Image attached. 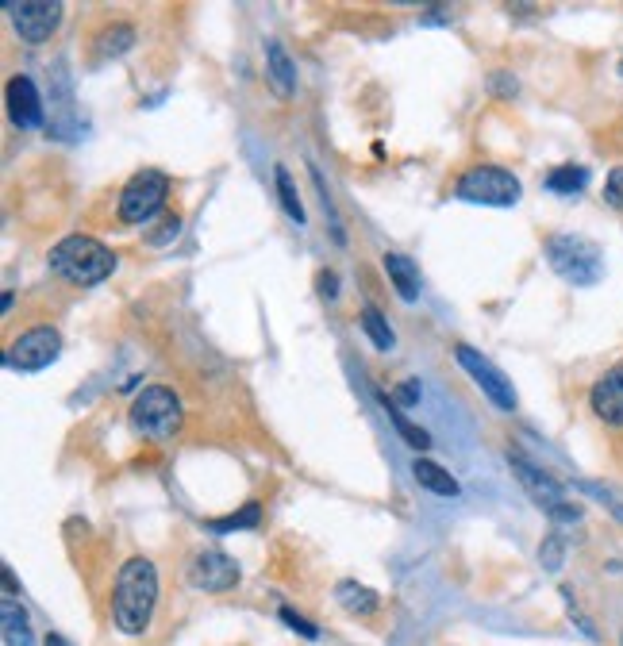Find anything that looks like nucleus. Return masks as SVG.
Masks as SVG:
<instances>
[{
  "mask_svg": "<svg viewBox=\"0 0 623 646\" xmlns=\"http://www.w3.org/2000/svg\"><path fill=\"white\" fill-rule=\"evenodd\" d=\"M158 608V570L150 558H127L112 585V623L124 635H143Z\"/></svg>",
  "mask_w": 623,
  "mask_h": 646,
  "instance_id": "nucleus-1",
  "label": "nucleus"
},
{
  "mask_svg": "<svg viewBox=\"0 0 623 646\" xmlns=\"http://www.w3.org/2000/svg\"><path fill=\"white\" fill-rule=\"evenodd\" d=\"M47 262L54 274L66 277L70 285H81V289L100 285L104 277L116 274V254L89 235H66L58 247H50Z\"/></svg>",
  "mask_w": 623,
  "mask_h": 646,
  "instance_id": "nucleus-2",
  "label": "nucleus"
},
{
  "mask_svg": "<svg viewBox=\"0 0 623 646\" xmlns=\"http://www.w3.org/2000/svg\"><path fill=\"white\" fill-rule=\"evenodd\" d=\"M547 262L554 274L577 289H589L604 277V250L585 235H550Z\"/></svg>",
  "mask_w": 623,
  "mask_h": 646,
  "instance_id": "nucleus-3",
  "label": "nucleus"
},
{
  "mask_svg": "<svg viewBox=\"0 0 623 646\" xmlns=\"http://www.w3.org/2000/svg\"><path fill=\"white\" fill-rule=\"evenodd\" d=\"M454 197L466 200V204H485V208H512L524 197V185L504 166H474L458 177Z\"/></svg>",
  "mask_w": 623,
  "mask_h": 646,
  "instance_id": "nucleus-4",
  "label": "nucleus"
},
{
  "mask_svg": "<svg viewBox=\"0 0 623 646\" xmlns=\"http://www.w3.org/2000/svg\"><path fill=\"white\" fill-rule=\"evenodd\" d=\"M508 466H512V473H516L520 489H524L527 497H531L539 508H543V512H547L550 520H558V523H577V520H581V508H577V504H570V500H566V493H562V485H558L547 470H539L531 458H524L520 450H508Z\"/></svg>",
  "mask_w": 623,
  "mask_h": 646,
  "instance_id": "nucleus-5",
  "label": "nucleus"
},
{
  "mask_svg": "<svg viewBox=\"0 0 623 646\" xmlns=\"http://www.w3.org/2000/svg\"><path fill=\"white\" fill-rule=\"evenodd\" d=\"M131 423L147 439H174L181 431V400L166 385H150L131 404Z\"/></svg>",
  "mask_w": 623,
  "mask_h": 646,
  "instance_id": "nucleus-6",
  "label": "nucleus"
},
{
  "mask_svg": "<svg viewBox=\"0 0 623 646\" xmlns=\"http://www.w3.org/2000/svg\"><path fill=\"white\" fill-rule=\"evenodd\" d=\"M166 197H170V177L162 174V170H139V174L124 185L116 212H120L124 224H135V227L150 224V220L162 212Z\"/></svg>",
  "mask_w": 623,
  "mask_h": 646,
  "instance_id": "nucleus-7",
  "label": "nucleus"
},
{
  "mask_svg": "<svg viewBox=\"0 0 623 646\" xmlns=\"http://www.w3.org/2000/svg\"><path fill=\"white\" fill-rule=\"evenodd\" d=\"M58 354H62V335L54 327H31L8 347L4 366L20 373H39L47 370L50 362H58Z\"/></svg>",
  "mask_w": 623,
  "mask_h": 646,
  "instance_id": "nucleus-8",
  "label": "nucleus"
},
{
  "mask_svg": "<svg viewBox=\"0 0 623 646\" xmlns=\"http://www.w3.org/2000/svg\"><path fill=\"white\" fill-rule=\"evenodd\" d=\"M454 362L474 377L477 385H481V393L493 400L500 412H516V389H512V381H508V377H504V373H500L485 354H477L474 347L458 343V347H454Z\"/></svg>",
  "mask_w": 623,
  "mask_h": 646,
  "instance_id": "nucleus-9",
  "label": "nucleus"
},
{
  "mask_svg": "<svg viewBox=\"0 0 623 646\" xmlns=\"http://www.w3.org/2000/svg\"><path fill=\"white\" fill-rule=\"evenodd\" d=\"M239 562L227 558L224 550H197L185 566V581L197 589V593H227L239 585Z\"/></svg>",
  "mask_w": 623,
  "mask_h": 646,
  "instance_id": "nucleus-10",
  "label": "nucleus"
},
{
  "mask_svg": "<svg viewBox=\"0 0 623 646\" xmlns=\"http://www.w3.org/2000/svg\"><path fill=\"white\" fill-rule=\"evenodd\" d=\"M4 12L12 16V27L20 31V39L27 43H47L50 35L62 27V4L58 0H12V4H4Z\"/></svg>",
  "mask_w": 623,
  "mask_h": 646,
  "instance_id": "nucleus-11",
  "label": "nucleus"
},
{
  "mask_svg": "<svg viewBox=\"0 0 623 646\" xmlns=\"http://www.w3.org/2000/svg\"><path fill=\"white\" fill-rule=\"evenodd\" d=\"M4 104H8V116H12V124L16 127H24V131L43 127V100H39V89H35V81L27 74L8 77Z\"/></svg>",
  "mask_w": 623,
  "mask_h": 646,
  "instance_id": "nucleus-12",
  "label": "nucleus"
},
{
  "mask_svg": "<svg viewBox=\"0 0 623 646\" xmlns=\"http://www.w3.org/2000/svg\"><path fill=\"white\" fill-rule=\"evenodd\" d=\"M589 404H593L600 423L623 427V366H616V370H608L600 377L597 385H593V393H589Z\"/></svg>",
  "mask_w": 623,
  "mask_h": 646,
  "instance_id": "nucleus-13",
  "label": "nucleus"
},
{
  "mask_svg": "<svg viewBox=\"0 0 623 646\" xmlns=\"http://www.w3.org/2000/svg\"><path fill=\"white\" fill-rule=\"evenodd\" d=\"M266 81L281 100H289L297 93V62L289 58V50L281 47L277 39L266 43Z\"/></svg>",
  "mask_w": 623,
  "mask_h": 646,
  "instance_id": "nucleus-14",
  "label": "nucleus"
},
{
  "mask_svg": "<svg viewBox=\"0 0 623 646\" xmlns=\"http://www.w3.org/2000/svg\"><path fill=\"white\" fill-rule=\"evenodd\" d=\"M381 266H385V274H389L393 289L400 293V300L420 297V270H416V262H412V258H404V254H397V250H389V254L381 258Z\"/></svg>",
  "mask_w": 623,
  "mask_h": 646,
  "instance_id": "nucleus-15",
  "label": "nucleus"
},
{
  "mask_svg": "<svg viewBox=\"0 0 623 646\" xmlns=\"http://www.w3.org/2000/svg\"><path fill=\"white\" fill-rule=\"evenodd\" d=\"M412 477H416L420 489L435 493V497H458V493H462V485L450 477V470H443V466L431 462V458H416V462H412Z\"/></svg>",
  "mask_w": 623,
  "mask_h": 646,
  "instance_id": "nucleus-16",
  "label": "nucleus"
},
{
  "mask_svg": "<svg viewBox=\"0 0 623 646\" xmlns=\"http://www.w3.org/2000/svg\"><path fill=\"white\" fill-rule=\"evenodd\" d=\"M335 600L339 608L350 612V616H374L381 608V597H377L370 585H358V581H339L335 585Z\"/></svg>",
  "mask_w": 623,
  "mask_h": 646,
  "instance_id": "nucleus-17",
  "label": "nucleus"
},
{
  "mask_svg": "<svg viewBox=\"0 0 623 646\" xmlns=\"http://www.w3.org/2000/svg\"><path fill=\"white\" fill-rule=\"evenodd\" d=\"M0 627H4V643L8 646H35L27 612L16 604V597H4V604H0Z\"/></svg>",
  "mask_w": 623,
  "mask_h": 646,
  "instance_id": "nucleus-18",
  "label": "nucleus"
},
{
  "mask_svg": "<svg viewBox=\"0 0 623 646\" xmlns=\"http://www.w3.org/2000/svg\"><path fill=\"white\" fill-rule=\"evenodd\" d=\"M131 47H135V27H127V24H108L97 35L100 58H124Z\"/></svg>",
  "mask_w": 623,
  "mask_h": 646,
  "instance_id": "nucleus-19",
  "label": "nucleus"
},
{
  "mask_svg": "<svg viewBox=\"0 0 623 646\" xmlns=\"http://www.w3.org/2000/svg\"><path fill=\"white\" fill-rule=\"evenodd\" d=\"M358 323H362L366 339H370L377 350H393V347H397V335H393V327L385 323V316L377 312L374 304H362V316H358Z\"/></svg>",
  "mask_w": 623,
  "mask_h": 646,
  "instance_id": "nucleus-20",
  "label": "nucleus"
},
{
  "mask_svg": "<svg viewBox=\"0 0 623 646\" xmlns=\"http://www.w3.org/2000/svg\"><path fill=\"white\" fill-rule=\"evenodd\" d=\"M381 400H385V408H389V420H393V427L400 431V439H404L412 450H420V454H424V450L431 447V435H427L424 427H416V423L408 420V416H404V412H400L397 404L385 397V393H381Z\"/></svg>",
  "mask_w": 623,
  "mask_h": 646,
  "instance_id": "nucleus-21",
  "label": "nucleus"
},
{
  "mask_svg": "<svg viewBox=\"0 0 623 646\" xmlns=\"http://www.w3.org/2000/svg\"><path fill=\"white\" fill-rule=\"evenodd\" d=\"M585 185H589V170L585 166H558L547 177V189L550 193H562V197H574Z\"/></svg>",
  "mask_w": 623,
  "mask_h": 646,
  "instance_id": "nucleus-22",
  "label": "nucleus"
},
{
  "mask_svg": "<svg viewBox=\"0 0 623 646\" xmlns=\"http://www.w3.org/2000/svg\"><path fill=\"white\" fill-rule=\"evenodd\" d=\"M274 185H277V200H281V208L289 212V220L304 224V204H300V193H297V185H293V174H289L285 166H274Z\"/></svg>",
  "mask_w": 623,
  "mask_h": 646,
  "instance_id": "nucleus-23",
  "label": "nucleus"
},
{
  "mask_svg": "<svg viewBox=\"0 0 623 646\" xmlns=\"http://www.w3.org/2000/svg\"><path fill=\"white\" fill-rule=\"evenodd\" d=\"M262 523V504L258 500H250V504H243L239 512H231V516H224V520H208V531H243V527H258Z\"/></svg>",
  "mask_w": 623,
  "mask_h": 646,
  "instance_id": "nucleus-24",
  "label": "nucleus"
},
{
  "mask_svg": "<svg viewBox=\"0 0 623 646\" xmlns=\"http://www.w3.org/2000/svg\"><path fill=\"white\" fill-rule=\"evenodd\" d=\"M562 558H566V539L558 535V531H550L547 539H543V547H539V562H543V570H562Z\"/></svg>",
  "mask_w": 623,
  "mask_h": 646,
  "instance_id": "nucleus-25",
  "label": "nucleus"
},
{
  "mask_svg": "<svg viewBox=\"0 0 623 646\" xmlns=\"http://www.w3.org/2000/svg\"><path fill=\"white\" fill-rule=\"evenodd\" d=\"M281 623H285V627H293L300 639H308V643H316V639H320V627H316V623H308L304 616H297L289 604L281 608Z\"/></svg>",
  "mask_w": 623,
  "mask_h": 646,
  "instance_id": "nucleus-26",
  "label": "nucleus"
},
{
  "mask_svg": "<svg viewBox=\"0 0 623 646\" xmlns=\"http://www.w3.org/2000/svg\"><path fill=\"white\" fill-rule=\"evenodd\" d=\"M604 200L623 212V166H616V170L608 174V181H604Z\"/></svg>",
  "mask_w": 623,
  "mask_h": 646,
  "instance_id": "nucleus-27",
  "label": "nucleus"
},
{
  "mask_svg": "<svg viewBox=\"0 0 623 646\" xmlns=\"http://www.w3.org/2000/svg\"><path fill=\"white\" fill-rule=\"evenodd\" d=\"M393 404H397V408H412V404H420V381H416V377L400 381L397 393H393Z\"/></svg>",
  "mask_w": 623,
  "mask_h": 646,
  "instance_id": "nucleus-28",
  "label": "nucleus"
},
{
  "mask_svg": "<svg viewBox=\"0 0 623 646\" xmlns=\"http://www.w3.org/2000/svg\"><path fill=\"white\" fill-rule=\"evenodd\" d=\"M489 89L497 93V97H504V100H512L516 93H520V81L512 74H504V70H497V74L489 77Z\"/></svg>",
  "mask_w": 623,
  "mask_h": 646,
  "instance_id": "nucleus-29",
  "label": "nucleus"
},
{
  "mask_svg": "<svg viewBox=\"0 0 623 646\" xmlns=\"http://www.w3.org/2000/svg\"><path fill=\"white\" fill-rule=\"evenodd\" d=\"M316 289H320V297H324V300H335V297H339V274H335V270H320V277H316Z\"/></svg>",
  "mask_w": 623,
  "mask_h": 646,
  "instance_id": "nucleus-30",
  "label": "nucleus"
},
{
  "mask_svg": "<svg viewBox=\"0 0 623 646\" xmlns=\"http://www.w3.org/2000/svg\"><path fill=\"white\" fill-rule=\"evenodd\" d=\"M177 227H181V220H177V216H174V220H166V224H162V231H158L150 243H170V239L177 235Z\"/></svg>",
  "mask_w": 623,
  "mask_h": 646,
  "instance_id": "nucleus-31",
  "label": "nucleus"
},
{
  "mask_svg": "<svg viewBox=\"0 0 623 646\" xmlns=\"http://www.w3.org/2000/svg\"><path fill=\"white\" fill-rule=\"evenodd\" d=\"M43 646H74V643H70V639H62L58 631H50V635H47V643H43Z\"/></svg>",
  "mask_w": 623,
  "mask_h": 646,
  "instance_id": "nucleus-32",
  "label": "nucleus"
},
{
  "mask_svg": "<svg viewBox=\"0 0 623 646\" xmlns=\"http://www.w3.org/2000/svg\"><path fill=\"white\" fill-rule=\"evenodd\" d=\"M620 77H623V58H620Z\"/></svg>",
  "mask_w": 623,
  "mask_h": 646,
  "instance_id": "nucleus-33",
  "label": "nucleus"
}]
</instances>
